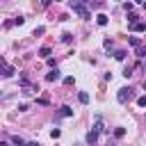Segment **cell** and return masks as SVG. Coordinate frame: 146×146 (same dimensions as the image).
I'll return each mask as SVG.
<instances>
[{"label": "cell", "mask_w": 146, "mask_h": 146, "mask_svg": "<svg viewBox=\"0 0 146 146\" xmlns=\"http://www.w3.org/2000/svg\"><path fill=\"white\" fill-rule=\"evenodd\" d=\"M68 7H71L80 18H84V21H89V18H91V14H89V9L84 7V2H82V0H68Z\"/></svg>", "instance_id": "6da1fadb"}, {"label": "cell", "mask_w": 146, "mask_h": 146, "mask_svg": "<svg viewBox=\"0 0 146 146\" xmlns=\"http://www.w3.org/2000/svg\"><path fill=\"white\" fill-rule=\"evenodd\" d=\"M132 96H135V89H132V87H121V89H119V94H116V100H119L121 105H125Z\"/></svg>", "instance_id": "7a4b0ae2"}, {"label": "cell", "mask_w": 146, "mask_h": 146, "mask_svg": "<svg viewBox=\"0 0 146 146\" xmlns=\"http://www.w3.org/2000/svg\"><path fill=\"white\" fill-rule=\"evenodd\" d=\"M59 78H62V75H59V68H50V73L46 75V80H48V82H57Z\"/></svg>", "instance_id": "3957f363"}, {"label": "cell", "mask_w": 146, "mask_h": 146, "mask_svg": "<svg viewBox=\"0 0 146 146\" xmlns=\"http://www.w3.org/2000/svg\"><path fill=\"white\" fill-rule=\"evenodd\" d=\"M87 144H96V139H98V130L96 128H91V132H87Z\"/></svg>", "instance_id": "277c9868"}, {"label": "cell", "mask_w": 146, "mask_h": 146, "mask_svg": "<svg viewBox=\"0 0 146 146\" xmlns=\"http://www.w3.org/2000/svg\"><path fill=\"white\" fill-rule=\"evenodd\" d=\"M34 91H39V84H23V94H34Z\"/></svg>", "instance_id": "5b68a950"}, {"label": "cell", "mask_w": 146, "mask_h": 146, "mask_svg": "<svg viewBox=\"0 0 146 146\" xmlns=\"http://www.w3.org/2000/svg\"><path fill=\"white\" fill-rule=\"evenodd\" d=\"M130 30H132V32H144V30H146V23H141V21H139V23L130 25Z\"/></svg>", "instance_id": "8992f818"}, {"label": "cell", "mask_w": 146, "mask_h": 146, "mask_svg": "<svg viewBox=\"0 0 146 146\" xmlns=\"http://www.w3.org/2000/svg\"><path fill=\"white\" fill-rule=\"evenodd\" d=\"M2 75H5V78H11V75H14V66L5 64V66H2Z\"/></svg>", "instance_id": "52a82bcc"}, {"label": "cell", "mask_w": 146, "mask_h": 146, "mask_svg": "<svg viewBox=\"0 0 146 146\" xmlns=\"http://www.w3.org/2000/svg\"><path fill=\"white\" fill-rule=\"evenodd\" d=\"M59 116H73V110L68 105H64V107H59Z\"/></svg>", "instance_id": "ba28073f"}, {"label": "cell", "mask_w": 146, "mask_h": 146, "mask_svg": "<svg viewBox=\"0 0 146 146\" xmlns=\"http://www.w3.org/2000/svg\"><path fill=\"white\" fill-rule=\"evenodd\" d=\"M107 21H110V18H107L105 14H98V16H96V23H98L100 27H103V25H107Z\"/></svg>", "instance_id": "9c48e42d"}, {"label": "cell", "mask_w": 146, "mask_h": 146, "mask_svg": "<svg viewBox=\"0 0 146 146\" xmlns=\"http://www.w3.org/2000/svg\"><path fill=\"white\" fill-rule=\"evenodd\" d=\"M78 100H80L82 105H87V103H89V94H87V91H80V94H78Z\"/></svg>", "instance_id": "30bf717a"}, {"label": "cell", "mask_w": 146, "mask_h": 146, "mask_svg": "<svg viewBox=\"0 0 146 146\" xmlns=\"http://www.w3.org/2000/svg\"><path fill=\"white\" fill-rule=\"evenodd\" d=\"M39 57H43V59H48V57H50V48H48V46H43V48L39 50Z\"/></svg>", "instance_id": "8fae6325"}, {"label": "cell", "mask_w": 146, "mask_h": 146, "mask_svg": "<svg viewBox=\"0 0 146 146\" xmlns=\"http://www.w3.org/2000/svg\"><path fill=\"white\" fill-rule=\"evenodd\" d=\"M11 144H14V146H27V144H25V141H23L18 135H14V137H11Z\"/></svg>", "instance_id": "7c38bea8"}, {"label": "cell", "mask_w": 146, "mask_h": 146, "mask_svg": "<svg viewBox=\"0 0 146 146\" xmlns=\"http://www.w3.org/2000/svg\"><path fill=\"white\" fill-rule=\"evenodd\" d=\"M125 55H128L125 50H116V52H114V59H119V62H123V59H125Z\"/></svg>", "instance_id": "4fadbf2b"}, {"label": "cell", "mask_w": 146, "mask_h": 146, "mask_svg": "<svg viewBox=\"0 0 146 146\" xmlns=\"http://www.w3.org/2000/svg\"><path fill=\"white\" fill-rule=\"evenodd\" d=\"M137 18H139V16H137V14H132V11H130V14H128V23H130V25H135V23H139V21H137Z\"/></svg>", "instance_id": "5bb4252c"}, {"label": "cell", "mask_w": 146, "mask_h": 146, "mask_svg": "<svg viewBox=\"0 0 146 146\" xmlns=\"http://www.w3.org/2000/svg\"><path fill=\"white\" fill-rule=\"evenodd\" d=\"M62 41H64V43H71V41H73V34H71V32H64V34H62Z\"/></svg>", "instance_id": "9a60e30c"}, {"label": "cell", "mask_w": 146, "mask_h": 146, "mask_svg": "<svg viewBox=\"0 0 146 146\" xmlns=\"http://www.w3.org/2000/svg\"><path fill=\"white\" fill-rule=\"evenodd\" d=\"M128 41H130V46H135V48H139V46H141V41H139V36H130Z\"/></svg>", "instance_id": "2e32d148"}, {"label": "cell", "mask_w": 146, "mask_h": 146, "mask_svg": "<svg viewBox=\"0 0 146 146\" xmlns=\"http://www.w3.org/2000/svg\"><path fill=\"white\" fill-rule=\"evenodd\" d=\"M123 135H125V128H114V137L116 139H121Z\"/></svg>", "instance_id": "e0dca14e"}, {"label": "cell", "mask_w": 146, "mask_h": 146, "mask_svg": "<svg viewBox=\"0 0 146 146\" xmlns=\"http://www.w3.org/2000/svg\"><path fill=\"white\" fill-rule=\"evenodd\" d=\"M137 57H146V46H139L137 48Z\"/></svg>", "instance_id": "ac0fdd59"}, {"label": "cell", "mask_w": 146, "mask_h": 146, "mask_svg": "<svg viewBox=\"0 0 146 146\" xmlns=\"http://www.w3.org/2000/svg\"><path fill=\"white\" fill-rule=\"evenodd\" d=\"M59 135H62V132H59V128H52V130H50V137H52V139H57Z\"/></svg>", "instance_id": "d6986e66"}, {"label": "cell", "mask_w": 146, "mask_h": 146, "mask_svg": "<svg viewBox=\"0 0 146 146\" xmlns=\"http://www.w3.org/2000/svg\"><path fill=\"white\" fill-rule=\"evenodd\" d=\"M137 105H139V107H146V96H139V98H137Z\"/></svg>", "instance_id": "ffe728a7"}, {"label": "cell", "mask_w": 146, "mask_h": 146, "mask_svg": "<svg viewBox=\"0 0 146 146\" xmlns=\"http://www.w3.org/2000/svg\"><path fill=\"white\" fill-rule=\"evenodd\" d=\"M23 23H25L23 16H16V18H14V25H23Z\"/></svg>", "instance_id": "44dd1931"}, {"label": "cell", "mask_w": 146, "mask_h": 146, "mask_svg": "<svg viewBox=\"0 0 146 146\" xmlns=\"http://www.w3.org/2000/svg\"><path fill=\"white\" fill-rule=\"evenodd\" d=\"M46 32V27H34V36H41Z\"/></svg>", "instance_id": "7402d4cb"}, {"label": "cell", "mask_w": 146, "mask_h": 146, "mask_svg": "<svg viewBox=\"0 0 146 146\" xmlns=\"http://www.w3.org/2000/svg\"><path fill=\"white\" fill-rule=\"evenodd\" d=\"M123 75L130 78V75H132V66H125V68H123Z\"/></svg>", "instance_id": "603a6c76"}, {"label": "cell", "mask_w": 146, "mask_h": 146, "mask_svg": "<svg viewBox=\"0 0 146 146\" xmlns=\"http://www.w3.org/2000/svg\"><path fill=\"white\" fill-rule=\"evenodd\" d=\"M46 62H48V66H50V68H57V66H55V59H52V57H48Z\"/></svg>", "instance_id": "cb8c5ba5"}, {"label": "cell", "mask_w": 146, "mask_h": 146, "mask_svg": "<svg viewBox=\"0 0 146 146\" xmlns=\"http://www.w3.org/2000/svg\"><path fill=\"white\" fill-rule=\"evenodd\" d=\"M50 2H52V0H41V7H48Z\"/></svg>", "instance_id": "d4e9b609"}, {"label": "cell", "mask_w": 146, "mask_h": 146, "mask_svg": "<svg viewBox=\"0 0 146 146\" xmlns=\"http://www.w3.org/2000/svg\"><path fill=\"white\" fill-rule=\"evenodd\" d=\"M27 146H39V144L36 141H27Z\"/></svg>", "instance_id": "484cf974"}, {"label": "cell", "mask_w": 146, "mask_h": 146, "mask_svg": "<svg viewBox=\"0 0 146 146\" xmlns=\"http://www.w3.org/2000/svg\"><path fill=\"white\" fill-rule=\"evenodd\" d=\"M144 89H146V80H144Z\"/></svg>", "instance_id": "4316f807"}, {"label": "cell", "mask_w": 146, "mask_h": 146, "mask_svg": "<svg viewBox=\"0 0 146 146\" xmlns=\"http://www.w3.org/2000/svg\"><path fill=\"white\" fill-rule=\"evenodd\" d=\"M144 9H146V2H144Z\"/></svg>", "instance_id": "83f0119b"}, {"label": "cell", "mask_w": 146, "mask_h": 146, "mask_svg": "<svg viewBox=\"0 0 146 146\" xmlns=\"http://www.w3.org/2000/svg\"><path fill=\"white\" fill-rule=\"evenodd\" d=\"M137 2H144V0H137Z\"/></svg>", "instance_id": "f1b7e54d"}]
</instances>
